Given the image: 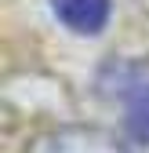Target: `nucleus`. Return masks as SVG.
Masks as SVG:
<instances>
[{
	"mask_svg": "<svg viewBox=\"0 0 149 153\" xmlns=\"http://www.w3.org/2000/svg\"><path fill=\"white\" fill-rule=\"evenodd\" d=\"M26 153H131V149L120 146V139H113L109 131L69 124V128H55V131L36 135Z\"/></svg>",
	"mask_w": 149,
	"mask_h": 153,
	"instance_id": "obj_1",
	"label": "nucleus"
},
{
	"mask_svg": "<svg viewBox=\"0 0 149 153\" xmlns=\"http://www.w3.org/2000/svg\"><path fill=\"white\" fill-rule=\"evenodd\" d=\"M51 11H55V18H58L66 29L95 36V33L105 29L109 11H113V0H51Z\"/></svg>",
	"mask_w": 149,
	"mask_h": 153,
	"instance_id": "obj_2",
	"label": "nucleus"
},
{
	"mask_svg": "<svg viewBox=\"0 0 149 153\" xmlns=\"http://www.w3.org/2000/svg\"><path fill=\"white\" fill-rule=\"evenodd\" d=\"M124 131L135 142H149V80L124 88Z\"/></svg>",
	"mask_w": 149,
	"mask_h": 153,
	"instance_id": "obj_3",
	"label": "nucleus"
}]
</instances>
